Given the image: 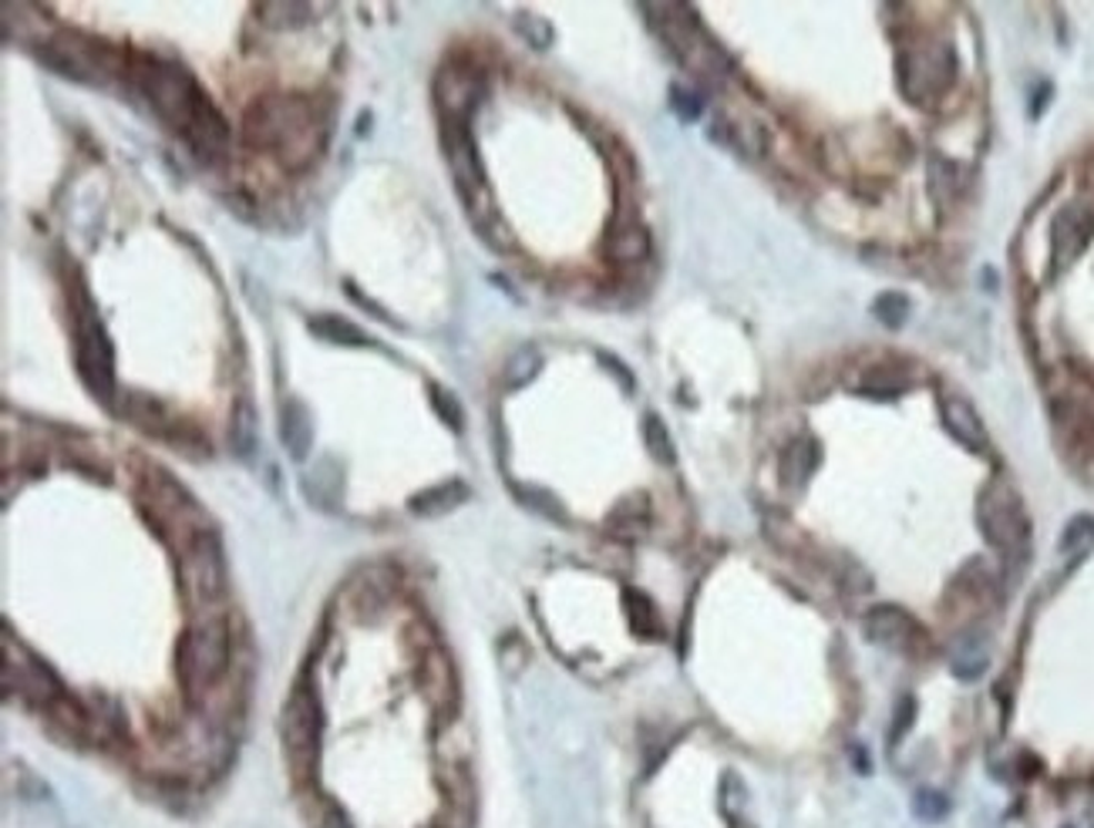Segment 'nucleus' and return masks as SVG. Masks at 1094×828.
Listing matches in <instances>:
<instances>
[{"mask_svg":"<svg viewBox=\"0 0 1094 828\" xmlns=\"http://www.w3.org/2000/svg\"><path fill=\"white\" fill-rule=\"evenodd\" d=\"M1057 549H1061V556L1071 559V562L1084 559V556L1094 549V516H1074V519L1064 526Z\"/></svg>","mask_w":1094,"mask_h":828,"instance_id":"2f4dec72","label":"nucleus"},{"mask_svg":"<svg viewBox=\"0 0 1094 828\" xmlns=\"http://www.w3.org/2000/svg\"><path fill=\"white\" fill-rule=\"evenodd\" d=\"M987 660H991V647L981 630L963 634L949 650V667L959 680H977L987 670Z\"/></svg>","mask_w":1094,"mask_h":828,"instance_id":"393cba45","label":"nucleus"},{"mask_svg":"<svg viewBox=\"0 0 1094 828\" xmlns=\"http://www.w3.org/2000/svg\"><path fill=\"white\" fill-rule=\"evenodd\" d=\"M126 78L136 81V88L149 98V104L156 108V114L162 118V122L172 126L182 136L192 126V118L199 114V108L209 101V94L199 88V81L192 78V71L186 64L169 61V58H156L149 51H132L129 54V74Z\"/></svg>","mask_w":1094,"mask_h":828,"instance_id":"f257e3e1","label":"nucleus"},{"mask_svg":"<svg viewBox=\"0 0 1094 828\" xmlns=\"http://www.w3.org/2000/svg\"><path fill=\"white\" fill-rule=\"evenodd\" d=\"M257 14L263 18V24H270L277 31H294V28H304L310 21L307 4H260Z\"/></svg>","mask_w":1094,"mask_h":828,"instance_id":"e433bc0d","label":"nucleus"},{"mask_svg":"<svg viewBox=\"0 0 1094 828\" xmlns=\"http://www.w3.org/2000/svg\"><path fill=\"white\" fill-rule=\"evenodd\" d=\"M603 250L614 263H644L650 257V232L637 219H617Z\"/></svg>","mask_w":1094,"mask_h":828,"instance_id":"aec40b11","label":"nucleus"},{"mask_svg":"<svg viewBox=\"0 0 1094 828\" xmlns=\"http://www.w3.org/2000/svg\"><path fill=\"white\" fill-rule=\"evenodd\" d=\"M74 358H78V375H81L84 388L101 405L111 408L115 405V350H111V340H108L88 293L74 307Z\"/></svg>","mask_w":1094,"mask_h":828,"instance_id":"1a4fd4ad","label":"nucleus"},{"mask_svg":"<svg viewBox=\"0 0 1094 828\" xmlns=\"http://www.w3.org/2000/svg\"><path fill=\"white\" fill-rule=\"evenodd\" d=\"M516 28H519V34H523L533 48H539V51H546V48L553 44V28H549V21H543V18L523 14V18L516 21Z\"/></svg>","mask_w":1094,"mask_h":828,"instance_id":"a19ab883","label":"nucleus"},{"mask_svg":"<svg viewBox=\"0 0 1094 828\" xmlns=\"http://www.w3.org/2000/svg\"><path fill=\"white\" fill-rule=\"evenodd\" d=\"M330 458L327 461H320L314 471H310V476L304 479V496L317 506V509H337L340 506V499H344V479H340V471H334V476H327V471H330Z\"/></svg>","mask_w":1094,"mask_h":828,"instance_id":"c85d7f7f","label":"nucleus"},{"mask_svg":"<svg viewBox=\"0 0 1094 828\" xmlns=\"http://www.w3.org/2000/svg\"><path fill=\"white\" fill-rule=\"evenodd\" d=\"M909 310H913L909 297H906V293H896V290H886V293H879V297L873 300V317H876L883 327H893V330L906 323Z\"/></svg>","mask_w":1094,"mask_h":828,"instance_id":"4c0bfd02","label":"nucleus"},{"mask_svg":"<svg viewBox=\"0 0 1094 828\" xmlns=\"http://www.w3.org/2000/svg\"><path fill=\"white\" fill-rule=\"evenodd\" d=\"M670 108L684 118V122H694V118H700V98L680 84L670 88Z\"/></svg>","mask_w":1094,"mask_h":828,"instance_id":"c03bdc74","label":"nucleus"},{"mask_svg":"<svg viewBox=\"0 0 1094 828\" xmlns=\"http://www.w3.org/2000/svg\"><path fill=\"white\" fill-rule=\"evenodd\" d=\"M916 721V700L913 697H903L896 704V715H893V728H889V745H899L906 738V731L913 728Z\"/></svg>","mask_w":1094,"mask_h":828,"instance_id":"37998d69","label":"nucleus"},{"mask_svg":"<svg viewBox=\"0 0 1094 828\" xmlns=\"http://www.w3.org/2000/svg\"><path fill=\"white\" fill-rule=\"evenodd\" d=\"M481 98V78L465 68H441L435 78V101L441 111V122H468L475 104Z\"/></svg>","mask_w":1094,"mask_h":828,"instance_id":"2eb2a0df","label":"nucleus"},{"mask_svg":"<svg viewBox=\"0 0 1094 828\" xmlns=\"http://www.w3.org/2000/svg\"><path fill=\"white\" fill-rule=\"evenodd\" d=\"M428 395H431V408L441 418V425H448L451 431H465V411H461L458 398L448 388H441V385H431Z\"/></svg>","mask_w":1094,"mask_h":828,"instance_id":"58836bf2","label":"nucleus"},{"mask_svg":"<svg viewBox=\"0 0 1094 828\" xmlns=\"http://www.w3.org/2000/svg\"><path fill=\"white\" fill-rule=\"evenodd\" d=\"M142 509L162 536L182 532L186 546L202 532L199 502L172 476H166V471H159V468H152V476L142 486Z\"/></svg>","mask_w":1094,"mask_h":828,"instance_id":"f8f14e48","label":"nucleus"},{"mask_svg":"<svg viewBox=\"0 0 1094 828\" xmlns=\"http://www.w3.org/2000/svg\"><path fill=\"white\" fill-rule=\"evenodd\" d=\"M468 496H471V492H468V486H465L461 479H448V482H438V486H431V489H425V492L411 496L408 509H411L415 516L435 519V516H445V512H451V509L465 506V502H468Z\"/></svg>","mask_w":1094,"mask_h":828,"instance_id":"b1692460","label":"nucleus"},{"mask_svg":"<svg viewBox=\"0 0 1094 828\" xmlns=\"http://www.w3.org/2000/svg\"><path fill=\"white\" fill-rule=\"evenodd\" d=\"M596 358H599V365H603V368H610V375H614V378L624 385V391H634V375L627 371V365H624V361H617L614 353H606V350H599Z\"/></svg>","mask_w":1094,"mask_h":828,"instance_id":"a18cd8bd","label":"nucleus"},{"mask_svg":"<svg viewBox=\"0 0 1094 828\" xmlns=\"http://www.w3.org/2000/svg\"><path fill=\"white\" fill-rule=\"evenodd\" d=\"M4 687L28 700H38L44 707H51L64 694L58 674L41 657H34L24 647H18V657H14V650L8 644H4Z\"/></svg>","mask_w":1094,"mask_h":828,"instance_id":"4468645a","label":"nucleus"},{"mask_svg":"<svg viewBox=\"0 0 1094 828\" xmlns=\"http://www.w3.org/2000/svg\"><path fill=\"white\" fill-rule=\"evenodd\" d=\"M710 139L720 142L724 149H732L738 152L742 159H762L765 156V136L758 126H748V122H738V118H717L714 129H710Z\"/></svg>","mask_w":1094,"mask_h":828,"instance_id":"5701e85b","label":"nucleus"},{"mask_svg":"<svg viewBox=\"0 0 1094 828\" xmlns=\"http://www.w3.org/2000/svg\"><path fill=\"white\" fill-rule=\"evenodd\" d=\"M1094 240V209L1087 202H1067L1051 222V263L1054 273H1064Z\"/></svg>","mask_w":1094,"mask_h":828,"instance_id":"ddd939ff","label":"nucleus"},{"mask_svg":"<svg viewBox=\"0 0 1094 828\" xmlns=\"http://www.w3.org/2000/svg\"><path fill=\"white\" fill-rule=\"evenodd\" d=\"M818 461H822V451H818V441L815 438H808V435H802V438H795L785 451H782V479H785V486L788 489H805L808 486V479L815 476V468H818Z\"/></svg>","mask_w":1094,"mask_h":828,"instance_id":"4be33fe9","label":"nucleus"},{"mask_svg":"<svg viewBox=\"0 0 1094 828\" xmlns=\"http://www.w3.org/2000/svg\"><path fill=\"white\" fill-rule=\"evenodd\" d=\"M118 411H121V418H126V421H132L139 431L156 435V438H172V431L179 425L159 398L142 395V391H129L126 398H121Z\"/></svg>","mask_w":1094,"mask_h":828,"instance_id":"a211bd4d","label":"nucleus"},{"mask_svg":"<svg viewBox=\"0 0 1094 828\" xmlns=\"http://www.w3.org/2000/svg\"><path fill=\"white\" fill-rule=\"evenodd\" d=\"M644 445H647L650 458L660 461V465H670V461L677 458V451H674V438H670L667 425L660 421V415H647V418H644Z\"/></svg>","mask_w":1094,"mask_h":828,"instance_id":"c9c22d12","label":"nucleus"},{"mask_svg":"<svg viewBox=\"0 0 1094 828\" xmlns=\"http://www.w3.org/2000/svg\"><path fill=\"white\" fill-rule=\"evenodd\" d=\"M421 690L431 700V707H445L455 694V677L451 664L441 650H428L421 660Z\"/></svg>","mask_w":1094,"mask_h":828,"instance_id":"a878e982","label":"nucleus"},{"mask_svg":"<svg viewBox=\"0 0 1094 828\" xmlns=\"http://www.w3.org/2000/svg\"><path fill=\"white\" fill-rule=\"evenodd\" d=\"M229 445L236 451V458H253L257 451V411L250 401H239L232 408V418H229Z\"/></svg>","mask_w":1094,"mask_h":828,"instance_id":"c756f323","label":"nucleus"},{"mask_svg":"<svg viewBox=\"0 0 1094 828\" xmlns=\"http://www.w3.org/2000/svg\"><path fill=\"white\" fill-rule=\"evenodd\" d=\"M863 395H873V398H896L909 388V378L896 368H869L859 385H856Z\"/></svg>","mask_w":1094,"mask_h":828,"instance_id":"473e14b6","label":"nucleus"},{"mask_svg":"<svg viewBox=\"0 0 1094 828\" xmlns=\"http://www.w3.org/2000/svg\"><path fill=\"white\" fill-rule=\"evenodd\" d=\"M664 14V21H657L664 41L670 44V51L697 74L704 78H720L727 68V54L720 51V44L694 21V14L680 4H667L657 8Z\"/></svg>","mask_w":1094,"mask_h":828,"instance_id":"9b49d317","label":"nucleus"},{"mask_svg":"<svg viewBox=\"0 0 1094 828\" xmlns=\"http://www.w3.org/2000/svg\"><path fill=\"white\" fill-rule=\"evenodd\" d=\"M314 122H320L310 101L284 94V98H260L242 114V142L263 152H284L294 139H300Z\"/></svg>","mask_w":1094,"mask_h":828,"instance_id":"423d86ee","label":"nucleus"},{"mask_svg":"<svg viewBox=\"0 0 1094 828\" xmlns=\"http://www.w3.org/2000/svg\"><path fill=\"white\" fill-rule=\"evenodd\" d=\"M650 522V499L644 492H634L614 506V512L606 516V526L614 529V536H640L647 532Z\"/></svg>","mask_w":1094,"mask_h":828,"instance_id":"cd10ccee","label":"nucleus"},{"mask_svg":"<svg viewBox=\"0 0 1094 828\" xmlns=\"http://www.w3.org/2000/svg\"><path fill=\"white\" fill-rule=\"evenodd\" d=\"M956 74H959V61L949 41L909 44L896 58L899 91L919 108H929L939 98H946V91L956 84Z\"/></svg>","mask_w":1094,"mask_h":828,"instance_id":"39448f33","label":"nucleus"},{"mask_svg":"<svg viewBox=\"0 0 1094 828\" xmlns=\"http://www.w3.org/2000/svg\"><path fill=\"white\" fill-rule=\"evenodd\" d=\"M516 496L526 502V509H533V512H539V516H546V519H566L559 499L549 496V492H543V489H516Z\"/></svg>","mask_w":1094,"mask_h":828,"instance_id":"ea45409f","label":"nucleus"},{"mask_svg":"<svg viewBox=\"0 0 1094 828\" xmlns=\"http://www.w3.org/2000/svg\"><path fill=\"white\" fill-rule=\"evenodd\" d=\"M186 139L192 146V152L202 159V162H212L226 152V142H229V129H226V118L219 114V108L212 101H206L199 108V114L192 118V126L186 129Z\"/></svg>","mask_w":1094,"mask_h":828,"instance_id":"6ab92c4d","label":"nucleus"},{"mask_svg":"<svg viewBox=\"0 0 1094 828\" xmlns=\"http://www.w3.org/2000/svg\"><path fill=\"white\" fill-rule=\"evenodd\" d=\"M317 828H350V821H347V815H344V811L330 808V811H324V815H320Z\"/></svg>","mask_w":1094,"mask_h":828,"instance_id":"49530a36","label":"nucleus"},{"mask_svg":"<svg viewBox=\"0 0 1094 828\" xmlns=\"http://www.w3.org/2000/svg\"><path fill=\"white\" fill-rule=\"evenodd\" d=\"M977 526H981L984 539L994 549H1001L1007 559H1017V556L1027 552L1031 522H1027L1021 492L1007 479H994L981 489V496H977Z\"/></svg>","mask_w":1094,"mask_h":828,"instance_id":"6e6552de","label":"nucleus"},{"mask_svg":"<svg viewBox=\"0 0 1094 828\" xmlns=\"http://www.w3.org/2000/svg\"><path fill=\"white\" fill-rule=\"evenodd\" d=\"M179 586L192 607H212L226 597V552L216 532L202 529L189 546L179 549Z\"/></svg>","mask_w":1094,"mask_h":828,"instance_id":"9d476101","label":"nucleus"},{"mask_svg":"<svg viewBox=\"0 0 1094 828\" xmlns=\"http://www.w3.org/2000/svg\"><path fill=\"white\" fill-rule=\"evenodd\" d=\"M280 441L287 445L294 461H304L314 448V418L297 398H287L280 408Z\"/></svg>","mask_w":1094,"mask_h":828,"instance_id":"412c9836","label":"nucleus"},{"mask_svg":"<svg viewBox=\"0 0 1094 828\" xmlns=\"http://www.w3.org/2000/svg\"><path fill=\"white\" fill-rule=\"evenodd\" d=\"M866 637L876 647L909 654L916 647V640H923V630L903 607H873L866 613Z\"/></svg>","mask_w":1094,"mask_h":828,"instance_id":"dca6fc26","label":"nucleus"},{"mask_svg":"<svg viewBox=\"0 0 1094 828\" xmlns=\"http://www.w3.org/2000/svg\"><path fill=\"white\" fill-rule=\"evenodd\" d=\"M624 603H627V620H630L634 634H640V637H657L660 634V617H657L654 603L644 593H634V589H627Z\"/></svg>","mask_w":1094,"mask_h":828,"instance_id":"f704fd0d","label":"nucleus"},{"mask_svg":"<svg viewBox=\"0 0 1094 828\" xmlns=\"http://www.w3.org/2000/svg\"><path fill=\"white\" fill-rule=\"evenodd\" d=\"M310 333H317L324 343H337V347H371L375 340L368 337V333H364L357 323H350V320H344V317H337V313H317V317H310Z\"/></svg>","mask_w":1094,"mask_h":828,"instance_id":"bb28decb","label":"nucleus"},{"mask_svg":"<svg viewBox=\"0 0 1094 828\" xmlns=\"http://www.w3.org/2000/svg\"><path fill=\"white\" fill-rule=\"evenodd\" d=\"M926 179H929V192L939 206H949L959 192H963V176H959V166L943 159V156H933L929 166H926Z\"/></svg>","mask_w":1094,"mask_h":828,"instance_id":"7c9ffc66","label":"nucleus"},{"mask_svg":"<svg viewBox=\"0 0 1094 828\" xmlns=\"http://www.w3.org/2000/svg\"><path fill=\"white\" fill-rule=\"evenodd\" d=\"M441 149H445V162L451 169L455 189L468 209L471 226L481 229L485 222L499 219L489 179H485V169L478 159V146L468 132V122H441Z\"/></svg>","mask_w":1094,"mask_h":828,"instance_id":"20e7f679","label":"nucleus"},{"mask_svg":"<svg viewBox=\"0 0 1094 828\" xmlns=\"http://www.w3.org/2000/svg\"><path fill=\"white\" fill-rule=\"evenodd\" d=\"M539 368H543V353L526 343L509 358V365L503 371V381H506V388H526L539 375Z\"/></svg>","mask_w":1094,"mask_h":828,"instance_id":"72a5a7b5","label":"nucleus"},{"mask_svg":"<svg viewBox=\"0 0 1094 828\" xmlns=\"http://www.w3.org/2000/svg\"><path fill=\"white\" fill-rule=\"evenodd\" d=\"M232 657V637L222 617H199L179 640L176 650V670L182 680V690L196 700L212 690V684L229 670Z\"/></svg>","mask_w":1094,"mask_h":828,"instance_id":"7ed1b4c3","label":"nucleus"},{"mask_svg":"<svg viewBox=\"0 0 1094 828\" xmlns=\"http://www.w3.org/2000/svg\"><path fill=\"white\" fill-rule=\"evenodd\" d=\"M320 735H324V707L317 697V684L310 677H300L290 687L284 715H280L284 751H287V761L297 771V778H304L317 765Z\"/></svg>","mask_w":1094,"mask_h":828,"instance_id":"0eeeda50","label":"nucleus"},{"mask_svg":"<svg viewBox=\"0 0 1094 828\" xmlns=\"http://www.w3.org/2000/svg\"><path fill=\"white\" fill-rule=\"evenodd\" d=\"M38 58L61 78L98 84L108 74H129V54L84 31H61L38 44Z\"/></svg>","mask_w":1094,"mask_h":828,"instance_id":"f03ea898","label":"nucleus"},{"mask_svg":"<svg viewBox=\"0 0 1094 828\" xmlns=\"http://www.w3.org/2000/svg\"><path fill=\"white\" fill-rule=\"evenodd\" d=\"M913 811H916V818H923V821H939V818H946L949 801H946L939 791H919L916 801H913Z\"/></svg>","mask_w":1094,"mask_h":828,"instance_id":"79ce46f5","label":"nucleus"},{"mask_svg":"<svg viewBox=\"0 0 1094 828\" xmlns=\"http://www.w3.org/2000/svg\"><path fill=\"white\" fill-rule=\"evenodd\" d=\"M939 418H943V425H946V431L966 448V451H977V455H984L987 448H991V435H987V425H984V418L977 415V408L974 405H969L966 398H959V395H949V398H943L939 401Z\"/></svg>","mask_w":1094,"mask_h":828,"instance_id":"f3484780","label":"nucleus"}]
</instances>
